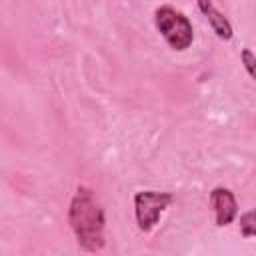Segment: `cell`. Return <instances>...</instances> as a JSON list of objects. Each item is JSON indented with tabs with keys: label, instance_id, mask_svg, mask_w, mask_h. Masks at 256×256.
Returning <instances> with one entry per match:
<instances>
[{
	"label": "cell",
	"instance_id": "obj_1",
	"mask_svg": "<svg viewBox=\"0 0 256 256\" xmlns=\"http://www.w3.org/2000/svg\"><path fill=\"white\" fill-rule=\"evenodd\" d=\"M68 222L76 236V242L86 252H98L104 248L106 216L104 208L88 186H78L68 206Z\"/></svg>",
	"mask_w": 256,
	"mask_h": 256
},
{
	"label": "cell",
	"instance_id": "obj_2",
	"mask_svg": "<svg viewBox=\"0 0 256 256\" xmlns=\"http://www.w3.org/2000/svg\"><path fill=\"white\" fill-rule=\"evenodd\" d=\"M154 26L162 34L164 42L176 52H184L194 42L192 22L174 6H168V4L158 6L154 10Z\"/></svg>",
	"mask_w": 256,
	"mask_h": 256
},
{
	"label": "cell",
	"instance_id": "obj_3",
	"mask_svg": "<svg viewBox=\"0 0 256 256\" xmlns=\"http://www.w3.org/2000/svg\"><path fill=\"white\" fill-rule=\"evenodd\" d=\"M174 202V194L170 192H158V190H140L134 194V218L138 224V230L150 232L162 212Z\"/></svg>",
	"mask_w": 256,
	"mask_h": 256
},
{
	"label": "cell",
	"instance_id": "obj_4",
	"mask_svg": "<svg viewBox=\"0 0 256 256\" xmlns=\"http://www.w3.org/2000/svg\"><path fill=\"white\" fill-rule=\"evenodd\" d=\"M210 204H212V210H214V220H216V226L224 228L228 224H232L238 216V202H236V196L230 188H224V186H216L212 192H210Z\"/></svg>",
	"mask_w": 256,
	"mask_h": 256
},
{
	"label": "cell",
	"instance_id": "obj_5",
	"mask_svg": "<svg viewBox=\"0 0 256 256\" xmlns=\"http://www.w3.org/2000/svg\"><path fill=\"white\" fill-rule=\"evenodd\" d=\"M196 4H198V8H200V12L206 16V20H208L210 28L214 30V34H216L220 40H226V42L232 40L234 28H232L230 20L214 6V2H212V0H196Z\"/></svg>",
	"mask_w": 256,
	"mask_h": 256
},
{
	"label": "cell",
	"instance_id": "obj_6",
	"mask_svg": "<svg viewBox=\"0 0 256 256\" xmlns=\"http://www.w3.org/2000/svg\"><path fill=\"white\" fill-rule=\"evenodd\" d=\"M240 234L244 238L256 236V210H248L240 216Z\"/></svg>",
	"mask_w": 256,
	"mask_h": 256
},
{
	"label": "cell",
	"instance_id": "obj_7",
	"mask_svg": "<svg viewBox=\"0 0 256 256\" xmlns=\"http://www.w3.org/2000/svg\"><path fill=\"white\" fill-rule=\"evenodd\" d=\"M240 60H242V66H244V70L248 72V76L256 82V54H254L250 48H244V50L240 52Z\"/></svg>",
	"mask_w": 256,
	"mask_h": 256
}]
</instances>
